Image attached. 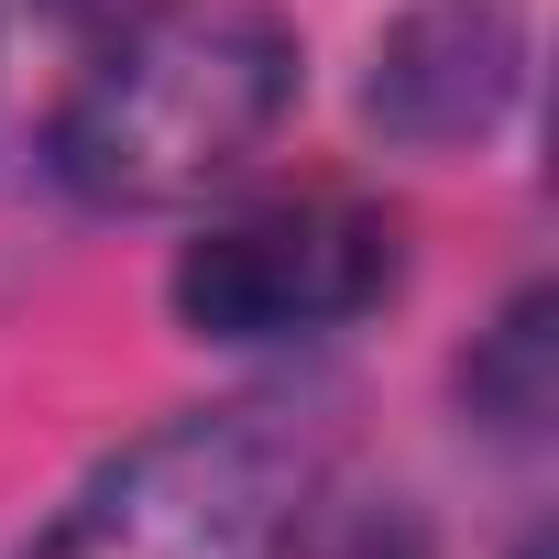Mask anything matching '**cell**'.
<instances>
[{"mask_svg":"<svg viewBox=\"0 0 559 559\" xmlns=\"http://www.w3.org/2000/svg\"><path fill=\"white\" fill-rule=\"evenodd\" d=\"M297 110V34L274 12H165L121 34L56 110V176L88 209H187L241 176Z\"/></svg>","mask_w":559,"mask_h":559,"instance_id":"cell-1","label":"cell"},{"mask_svg":"<svg viewBox=\"0 0 559 559\" xmlns=\"http://www.w3.org/2000/svg\"><path fill=\"white\" fill-rule=\"evenodd\" d=\"M319 493V428L274 395L187 406L99 461L23 559H274Z\"/></svg>","mask_w":559,"mask_h":559,"instance_id":"cell-2","label":"cell"},{"mask_svg":"<svg viewBox=\"0 0 559 559\" xmlns=\"http://www.w3.org/2000/svg\"><path fill=\"white\" fill-rule=\"evenodd\" d=\"M395 286V219L352 187H286L209 219L176 252V319L198 341H319Z\"/></svg>","mask_w":559,"mask_h":559,"instance_id":"cell-3","label":"cell"},{"mask_svg":"<svg viewBox=\"0 0 559 559\" xmlns=\"http://www.w3.org/2000/svg\"><path fill=\"white\" fill-rule=\"evenodd\" d=\"M515 23L493 0H439V12H406L373 45V121L395 143H472L483 121H504L515 99Z\"/></svg>","mask_w":559,"mask_h":559,"instance_id":"cell-4","label":"cell"},{"mask_svg":"<svg viewBox=\"0 0 559 559\" xmlns=\"http://www.w3.org/2000/svg\"><path fill=\"white\" fill-rule=\"evenodd\" d=\"M461 395H472V417H493L504 439H526V428L548 417V297H515V308H504V330L461 362Z\"/></svg>","mask_w":559,"mask_h":559,"instance_id":"cell-5","label":"cell"}]
</instances>
